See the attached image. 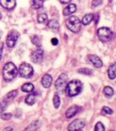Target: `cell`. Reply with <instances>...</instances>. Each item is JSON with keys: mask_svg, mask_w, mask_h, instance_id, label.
<instances>
[{"mask_svg": "<svg viewBox=\"0 0 116 131\" xmlns=\"http://www.w3.org/2000/svg\"><path fill=\"white\" fill-rule=\"evenodd\" d=\"M82 83L78 80H73L67 85L65 92L69 96H77L82 90Z\"/></svg>", "mask_w": 116, "mask_h": 131, "instance_id": "obj_1", "label": "cell"}, {"mask_svg": "<svg viewBox=\"0 0 116 131\" xmlns=\"http://www.w3.org/2000/svg\"><path fill=\"white\" fill-rule=\"evenodd\" d=\"M18 74L16 67L12 63H6L3 69V76L4 80L7 82L13 80Z\"/></svg>", "mask_w": 116, "mask_h": 131, "instance_id": "obj_2", "label": "cell"}, {"mask_svg": "<svg viewBox=\"0 0 116 131\" xmlns=\"http://www.w3.org/2000/svg\"><path fill=\"white\" fill-rule=\"evenodd\" d=\"M66 26L71 31L77 33L80 31L81 22L79 18L75 16H71L66 20Z\"/></svg>", "mask_w": 116, "mask_h": 131, "instance_id": "obj_3", "label": "cell"}, {"mask_svg": "<svg viewBox=\"0 0 116 131\" xmlns=\"http://www.w3.org/2000/svg\"><path fill=\"white\" fill-rule=\"evenodd\" d=\"M97 35L100 41L102 42L110 41L113 36V33L108 27H101L98 29Z\"/></svg>", "mask_w": 116, "mask_h": 131, "instance_id": "obj_4", "label": "cell"}, {"mask_svg": "<svg viewBox=\"0 0 116 131\" xmlns=\"http://www.w3.org/2000/svg\"><path fill=\"white\" fill-rule=\"evenodd\" d=\"M67 81H68V77L66 74L63 73L60 75L57 80L55 82L56 89L58 92L61 94H63L65 92L66 87L67 85Z\"/></svg>", "mask_w": 116, "mask_h": 131, "instance_id": "obj_5", "label": "cell"}, {"mask_svg": "<svg viewBox=\"0 0 116 131\" xmlns=\"http://www.w3.org/2000/svg\"><path fill=\"white\" fill-rule=\"evenodd\" d=\"M19 73L22 77L25 78H29L33 75V69L28 63H22L19 68Z\"/></svg>", "mask_w": 116, "mask_h": 131, "instance_id": "obj_6", "label": "cell"}, {"mask_svg": "<svg viewBox=\"0 0 116 131\" xmlns=\"http://www.w3.org/2000/svg\"><path fill=\"white\" fill-rule=\"evenodd\" d=\"M18 37H19V33L18 32L15 30L11 31L10 33H8V36H7V39H6L7 46L10 48L14 47L16 44V41L18 40Z\"/></svg>", "mask_w": 116, "mask_h": 131, "instance_id": "obj_7", "label": "cell"}, {"mask_svg": "<svg viewBox=\"0 0 116 131\" xmlns=\"http://www.w3.org/2000/svg\"><path fill=\"white\" fill-rule=\"evenodd\" d=\"M86 126V121L83 119H77L72 122L68 126L69 130H79Z\"/></svg>", "mask_w": 116, "mask_h": 131, "instance_id": "obj_8", "label": "cell"}, {"mask_svg": "<svg viewBox=\"0 0 116 131\" xmlns=\"http://www.w3.org/2000/svg\"><path fill=\"white\" fill-rule=\"evenodd\" d=\"M43 51L41 48H38L36 50L33 51L31 56L32 61L35 63H41L43 60Z\"/></svg>", "mask_w": 116, "mask_h": 131, "instance_id": "obj_9", "label": "cell"}, {"mask_svg": "<svg viewBox=\"0 0 116 131\" xmlns=\"http://www.w3.org/2000/svg\"><path fill=\"white\" fill-rule=\"evenodd\" d=\"M88 59L89 61L91 63H92L93 65L97 67V68H100L102 66V61H101V59L95 54H90L88 56Z\"/></svg>", "mask_w": 116, "mask_h": 131, "instance_id": "obj_10", "label": "cell"}, {"mask_svg": "<svg viewBox=\"0 0 116 131\" xmlns=\"http://www.w3.org/2000/svg\"><path fill=\"white\" fill-rule=\"evenodd\" d=\"M79 107L77 105H73L71 106V107H69L68 110H67L66 112V117H68V118H71L73 117V116H75L76 114L79 112Z\"/></svg>", "mask_w": 116, "mask_h": 131, "instance_id": "obj_11", "label": "cell"}, {"mask_svg": "<svg viewBox=\"0 0 116 131\" xmlns=\"http://www.w3.org/2000/svg\"><path fill=\"white\" fill-rule=\"evenodd\" d=\"M0 4L6 9H12L16 6V0H0Z\"/></svg>", "mask_w": 116, "mask_h": 131, "instance_id": "obj_12", "label": "cell"}, {"mask_svg": "<svg viewBox=\"0 0 116 131\" xmlns=\"http://www.w3.org/2000/svg\"><path fill=\"white\" fill-rule=\"evenodd\" d=\"M52 78L48 74H45L41 79V84H42L43 87L45 88L50 87L52 84Z\"/></svg>", "mask_w": 116, "mask_h": 131, "instance_id": "obj_13", "label": "cell"}, {"mask_svg": "<svg viewBox=\"0 0 116 131\" xmlns=\"http://www.w3.org/2000/svg\"><path fill=\"white\" fill-rule=\"evenodd\" d=\"M77 10V7L75 4H69V6L66 7L63 10V15L64 16H69L70 14H73Z\"/></svg>", "mask_w": 116, "mask_h": 131, "instance_id": "obj_14", "label": "cell"}, {"mask_svg": "<svg viewBox=\"0 0 116 131\" xmlns=\"http://www.w3.org/2000/svg\"><path fill=\"white\" fill-rule=\"evenodd\" d=\"M108 76L110 80H114L116 78V63H112L108 68Z\"/></svg>", "mask_w": 116, "mask_h": 131, "instance_id": "obj_15", "label": "cell"}, {"mask_svg": "<svg viewBox=\"0 0 116 131\" xmlns=\"http://www.w3.org/2000/svg\"><path fill=\"white\" fill-rule=\"evenodd\" d=\"M48 27L50 29H52L57 30L59 29V28L60 27V25H59V23L58 22L57 20L52 19L48 22Z\"/></svg>", "mask_w": 116, "mask_h": 131, "instance_id": "obj_16", "label": "cell"}, {"mask_svg": "<svg viewBox=\"0 0 116 131\" xmlns=\"http://www.w3.org/2000/svg\"><path fill=\"white\" fill-rule=\"evenodd\" d=\"M94 19V15L92 14H86L82 18V23L84 25H88Z\"/></svg>", "mask_w": 116, "mask_h": 131, "instance_id": "obj_17", "label": "cell"}, {"mask_svg": "<svg viewBox=\"0 0 116 131\" xmlns=\"http://www.w3.org/2000/svg\"><path fill=\"white\" fill-rule=\"evenodd\" d=\"M103 92H104V94L107 97L110 98L114 94V90L110 86H105L104 89H103Z\"/></svg>", "mask_w": 116, "mask_h": 131, "instance_id": "obj_18", "label": "cell"}, {"mask_svg": "<svg viewBox=\"0 0 116 131\" xmlns=\"http://www.w3.org/2000/svg\"><path fill=\"white\" fill-rule=\"evenodd\" d=\"M34 89V86L31 83H27L22 86V90L25 92H31Z\"/></svg>", "mask_w": 116, "mask_h": 131, "instance_id": "obj_19", "label": "cell"}, {"mask_svg": "<svg viewBox=\"0 0 116 131\" xmlns=\"http://www.w3.org/2000/svg\"><path fill=\"white\" fill-rule=\"evenodd\" d=\"M45 0H33L32 7L34 9H39L43 6V4Z\"/></svg>", "mask_w": 116, "mask_h": 131, "instance_id": "obj_20", "label": "cell"}, {"mask_svg": "<svg viewBox=\"0 0 116 131\" xmlns=\"http://www.w3.org/2000/svg\"><path fill=\"white\" fill-rule=\"evenodd\" d=\"M77 72L79 73H80V74L82 75H91L92 74V70L88 68H81L79 69L78 70H77Z\"/></svg>", "mask_w": 116, "mask_h": 131, "instance_id": "obj_21", "label": "cell"}, {"mask_svg": "<svg viewBox=\"0 0 116 131\" xmlns=\"http://www.w3.org/2000/svg\"><path fill=\"white\" fill-rule=\"evenodd\" d=\"M40 127V122L39 121L33 122V123L31 124L29 126H28L25 130H37L38 128Z\"/></svg>", "mask_w": 116, "mask_h": 131, "instance_id": "obj_22", "label": "cell"}, {"mask_svg": "<svg viewBox=\"0 0 116 131\" xmlns=\"http://www.w3.org/2000/svg\"><path fill=\"white\" fill-rule=\"evenodd\" d=\"M25 102L26 103L28 104V105H33V104L35 103V102H36V96H35V94H29V95L26 98Z\"/></svg>", "mask_w": 116, "mask_h": 131, "instance_id": "obj_23", "label": "cell"}, {"mask_svg": "<svg viewBox=\"0 0 116 131\" xmlns=\"http://www.w3.org/2000/svg\"><path fill=\"white\" fill-rule=\"evenodd\" d=\"M17 91L16 90H13L12 92H10L8 93L6 96V101L8 102V101H12V100L14 99L16 96L17 95Z\"/></svg>", "mask_w": 116, "mask_h": 131, "instance_id": "obj_24", "label": "cell"}, {"mask_svg": "<svg viewBox=\"0 0 116 131\" xmlns=\"http://www.w3.org/2000/svg\"><path fill=\"white\" fill-rule=\"evenodd\" d=\"M48 20V16L45 14H40L38 17V21L39 23H45Z\"/></svg>", "mask_w": 116, "mask_h": 131, "instance_id": "obj_25", "label": "cell"}, {"mask_svg": "<svg viewBox=\"0 0 116 131\" xmlns=\"http://www.w3.org/2000/svg\"><path fill=\"white\" fill-rule=\"evenodd\" d=\"M53 104L54 106V107H55L56 109H58V108L59 107L60 105H61V100H60V98H59V96L58 94H55V95L54 96Z\"/></svg>", "mask_w": 116, "mask_h": 131, "instance_id": "obj_26", "label": "cell"}, {"mask_svg": "<svg viewBox=\"0 0 116 131\" xmlns=\"http://www.w3.org/2000/svg\"><path fill=\"white\" fill-rule=\"evenodd\" d=\"M31 41L32 43H33L34 45H36V46H38V47H40L41 46V41H40V39H39V37H38V35H34V36H33L31 38Z\"/></svg>", "mask_w": 116, "mask_h": 131, "instance_id": "obj_27", "label": "cell"}, {"mask_svg": "<svg viewBox=\"0 0 116 131\" xmlns=\"http://www.w3.org/2000/svg\"><path fill=\"white\" fill-rule=\"evenodd\" d=\"M105 126L101 122H97L95 127V130L97 131H103L105 130Z\"/></svg>", "mask_w": 116, "mask_h": 131, "instance_id": "obj_28", "label": "cell"}, {"mask_svg": "<svg viewBox=\"0 0 116 131\" xmlns=\"http://www.w3.org/2000/svg\"><path fill=\"white\" fill-rule=\"evenodd\" d=\"M102 112L105 113V114H108V115H111L113 114L112 110L109 107H106V106H105V107H102Z\"/></svg>", "mask_w": 116, "mask_h": 131, "instance_id": "obj_29", "label": "cell"}, {"mask_svg": "<svg viewBox=\"0 0 116 131\" xmlns=\"http://www.w3.org/2000/svg\"><path fill=\"white\" fill-rule=\"evenodd\" d=\"M6 107H7V102L6 101L0 103V114H2V112L5 111Z\"/></svg>", "mask_w": 116, "mask_h": 131, "instance_id": "obj_30", "label": "cell"}, {"mask_svg": "<svg viewBox=\"0 0 116 131\" xmlns=\"http://www.w3.org/2000/svg\"><path fill=\"white\" fill-rule=\"evenodd\" d=\"M102 4V0H92V8H97L99 5Z\"/></svg>", "mask_w": 116, "mask_h": 131, "instance_id": "obj_31", "label": "cell"}, {"mask_svg": "<svg viewBox=\"0 0 116 131\" xmlns=\"http://www.w3.org/2000/svg\"><path fill=\"white\" fill-rule=\"evenodd\" d=\"M12 115L10 113H8V114H3L1 115V118H2L3 120H8L10 119L11 117H12Z\"/></svg>", "mask_w": 116, "mask_h": 131, "instance_id": "obj_32", "label": "cell"}, {"mask_svg": "<svg viewBox=\"0 0 116 131\" xmlns=\"http://www.w3.org/2000/svg\"><path fill=\"white\" fill-rule=\"evenodd\" d=\"M51 42L52 43V45L56 46L59 43V40L56 38H52L51 40Z\"/></svg>", "mask_w": 116, "mask_h": 131, "instance_id": "obj_33", "label": "cell"}, {"mask_svg": "<svg viewBox=\"0 0 116 131\" xmlns=\"http://www.w3.org/2000/svg\"><path fill=\"white\" fill-rule=\"evenodd\" d=\"M3 47H4V45H3V43H1V44H0V60L2 59V52H3Z\"/></svg>", "mask_w": 116, "mask_h": 131, "instance_id": "obj_34", "label": "cell"}, {"mask_svg": "<svg viewBox=\"0 0 116 131\" xmlns=\"http://www.w3.org/2000/svg\"><path fill=\"white\" fill-rule=\"evenodd\" d=\"M59 1L62 4H68V3L71 2V0H59Z\"/></svg>", "mask_w": 116, "mask_h": 131, "instance_id": "obj_35", "label": "cell"}, {"mask_svg": "<svg viewBox=\"0 0 116 131\" xmlns=\"http://www.w3.org/2000/svg\"><path fill=\"white\" fill-rule=\"evenodd\" d=\"M1 18H2V14H0V20H1Z\"/></svg>", "mask_w": 116, "mask_h": 131, "instance_id": "obj_36", "label": "cell"}]
</instances>
